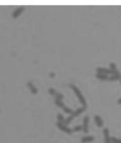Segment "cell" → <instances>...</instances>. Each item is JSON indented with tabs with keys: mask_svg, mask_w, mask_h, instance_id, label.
I'll list each match as a JSON object with an SVG mask.
<instances>
[{
	"mask_svg": "<svg viewBox=\"0 0 121 143\" xmlns=\"http://www.w3.org/2000/svg\"><path fill=\"white\" fill-rule=\"evenodd\" d=\"M70 87L72 89V90H73V91L74 92L76 96L77 97V98H78L81 103L83 107L86 109V108L87 106V102H86V100L84 98V97L83 96L81 92V90H80V89L75 85L71 84L70 85Z\"/></svg>",
	"mask_w": 121,
	"mask_h": 143,
	"instance_id": "cell-1",
	"label": "cell"
},
{
	"mask_svg": "<svg viewBox=\"0 0 121 143\" xmlns=\"http://www.w3.org/2000/svg\"><path fill=\"white\" fill-rule=\"evenodd\" d=\"M85 110V108L84 107L80 108L78 109H77L75 111L72 112V114H71V115L70 116H69V117L67 118L66 120H65L64 124L66 125H68L71 121L73 120V119L74 118H75L76 117H78L80 114L83 113V112Z\"/></svg>",
	"mask_w": 121,
	"mask_h": 143,
	"instance_id": "cell-2",
	"label": "cell"
},
{
	"mask_svg": "<svg viewBox=\"0 0 121 143\" xmlns=\"http://www.w3.org/2000/svg\"><path fill=\"white\" fill-rule=\"evenodd\" d=\"M97 72L98 74H102L106 75H117L120 74V72L118 71H113L111 69L98 67L97 69Z\"/></svg>",
	"mask_w": 121,
	"mask_h": 143,
	"instance_id": "cell-3",
	"label": "cell"
},
{
	"mask_svg": "<svg viewBox=\"0 0 121 143\" xmlns=\"http://www.w3.org/2000/svg\"><path fill=\"white\" fill-rule=\"evenodd\" d=\"M55 103L58 107L61 108L65 113H68V114L72 113V110H71V109L70 108H68V107L65 106V105L61 101V100H60L58 99H55Z\"/></svg>",
	"mask_w": 121,
	"mask_h": 143,
	"instance_id": "cell-4",
	"label": "cell"
},
{
	"mask_svg": "<svg viewBox=\"0 0 121 143\" xmlns=\"http://www.w3.org/2000/svg\"><path fill=\"white\" fill-rule=\"evenodd\" d=\"M57 126L60 129V130L68 134H71L72 132V130L71 128H69L68 127H67L64 124V123H62L58 122L57 123Z\"/></svg>",
	"mask_w": 121,
	"mask_h": 143,
	"instance_id": "cell-5",
	"label": "cell"
},
{
	"mask_svg": "<svg viewBox=\"0 0 121 143\" xmlns=\"http://www.w3.org/2000/svg\"><path fill=\"white\" fill-rule=\"evenodd\" d=\"M89 118L88 116H85L83 120V125L82 129L84 133H87L89 131Z\"/></svg>",
	"mask_w": 121,
	"mask_h": 143,
	"instance_id": "cell-6",
	"label": "cell"
},
{
	"mask_svg": "<svg viewBox=\"0 0 121 143\" xmlns=\"http://www.w3.org/2000/svg\"><path fill=\"white\" fill-rule=\"evenodd\" d=\"M49 92L50 93V94L55 96L56 97V99L61 100L63 98V96L62 94H61L60 93L57 92L56 90L53 88H50L49 90Z\"/></svg>",
	"mask_w": 121,
	"mask_h": 143,
	"instance_id": "cell-7",
	"label": "cell"
},
{
	"mask_svg": "<svg viewBox=\"0 0 121 143\" xmlns=\"http://www.w3.org/2000/svg\"><path fill=\"white\" fill-rule=\"evenodd\" d=\"M103 134L105 137V143H111V138L109 136V130L107 128H105L103 130Z\"/></svg>",
	"mask_w": 121,
	"mask_h": 143,
	"instance_id": "cell-8",
	"label": "cell"
},
{
	"mask_svg": "<svg viewBox=\"0 0 121 143\" xmlns=\"http://www.w3.org/2000/svg\"><path fill=\"white\" fill-rule=\"evenodd\" d=\"M94 120L97 126L98 127H102L103 126V121L101 118L98 115H95L94 117Z\"/></svg>",
	"mask_w": 121,
	"mask_h": 143,
	"instance_id": "cell-9",
	"label": "cell"
},
{
	"mask_svg": "<svg viewBox=\"0 0 121 143\" xmlns=\"http://www.w3.org/2000/svg\"><path fill=\"white\" fill-rule=\"evenodd\" d=\"M121 79V75L117 74V75H112L111 76H109L107 81H117Z\"/></svg>",
	"mask_w": 121,
	"mask_h": 143,
	"instance_id": "cell-10",
	"label": "cell"
},
{
	"mask_svg": "<svg viewBox=\"0 0 121 143\" xmlns=\"http://www.w3.org/2000/svg\"><path fill=\"white\" fill-rule=\"evenodd\" d=\"M24 9H25L24 7H22L18 8L16 10H15V11L14 12V13L13 14V17L15 18H17V17H18L22 12V11H23L24 10Z\"/></svg>",
	"mask_w": 121,
	"mask_h": 143,
	"instance_id": "cell-11",
	"label": "cell"
},
{
	"mask_svg": "<svg viewBox=\"0 0 121 143\" xmlns=\"http://www.w3.org/2000/svg\"><path fill=\"white\" fill-rule=\"evenodd\" d=\"M94 137L92 136H84L82 138L81 140L83 143H86V142H90L94 141Z\"/></svg>",
	"mask_w": 121,
	"mask_h": 143,
	"instance_id": "cell-12",
	"label": "cell"
},
{
	"mask_svg": "<svg viewBox=\"0 0 121 143\" xmlns=\"http://www.w3.org/2000/svg\"><path fill=\"white\" fill-rule=\"evenodd\" d=\"M96 77L100 80H105V81H107L108 78L109 76L105 74H97L96 75Z\"/></svg>",
	"mask_w": 121,
	"mask_h": 143,
	"instance_id": "cell-13",
	"label": "cell"
},
{
	"mask_svg": "<svg viewBox=\"0 0 121 143\" xmlns=\"http://www.w3.org/2000/svg\"><path fill=\"white\" fill-rule=\"evenodd\" d=\"M28 85H29V87L30 88V90L32 93H33V94L37 93V92H38L37 89L33 86V85L31 83H29Z\"/></svg>",
	"mask_w": 121,
	"mask_h": 143,
	"instance_id": "cell-14",
	"label": "cell"
},
{
	"mask_svg": "<svg viewBox=\"0 0 121 143\" xmlns=\"http://www.w3.org/2000/svg\"><path fill=\"white\" fill-rule=\"evenodd\" d=\"M57 119L58 120V122H60V123H64V122H65V120H64V119L63 118V116L60 114H59L58 115H57Z\"/></svg>",
	"mask_w": 121,
	"mask_h": 143,
	"instance_id": "cell-15",
	"label": "cell"
},
{
	"mask_svg": "<svg viewBox=\"0 0 121 143\" xmlns=\"http://www.w3.org/2000/svg\"><path fill=\"white\" fill-rule=\"evenodd\" d=\"M111 141L112 143H121V139L113 137L111 138Z\"/></svg>",
	"mask_w": 121,
	"mask_h": 143,
	"instance_id": "cell-16",
	"label": "cell"
},
{
	"mask_svg": "<svg viewBox=\"0 0 121 143\" xmlns=\"http://www.w3.org/2000/svg\"><path fill=\"white\" fill-rule=\"evenodd\" d=\"M110 69L113 70V71H118L116 65L115 64V63H111L110 64Z\"/></svg>",
	"mask_w": 121,
	"mask_h": 143,
	"instance_id": "cell-17",
	"label": "cell"
},
{
	"mask_svg": "<svg viewBox=\"0 0 121 143\" xmlns=\"http://www.w3.org/2000/svg\"><path fill=\"white\" fill-rule=\"evenodd\" d=\"M82 129V127L81 126H80V125L77 126H76L75 127H74V128H73V130L76 132L80 131Z\"/></svg>",
	"mask_w": 121,
	"mask_h": 143,
	"instance_id": "cell-18",
	"label": "cell"
},
{
	"mask_svg": "<svg viewBox=\"0 0 121 143\" xmlns=\"http://www.w3.org/2000/svg\"><path fill=\"white\" fill-rule=\"evenodd\" d=\"M118 104H119L121 105V98H120V99L118 100Z\"/></svg>",
	"mask_w": 121,
	"mask_h": 143,
	"instance_id": "cell-19",
	"label": "cell"
},
{
	"mask_svg": "<svg viewBox=\"0 0 121 143\" xmlns=\"http://www.w3.org/2000/svg\"></svg>",
	"mask_w": 121,
	"mask_h": 143,
	"instance_id": "cell-20",
	"label": "cell"
}]
</instances>
